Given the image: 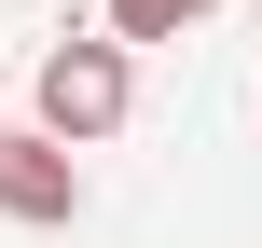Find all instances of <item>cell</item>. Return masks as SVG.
Listing matches in <instances>:
<instances>
[{"mask_svg":"<svg viewBox=\"0 0 262 248\" xmlns=\"http://www.w3.org/2000/svg\"><path fill=\"white\" fill-rule=\"evenodd\" d=\"M124 110H138V41H111V28H69V41L41 55V97H28V124H55L69 152H97V138H124Z\"/></svg>","mask_w":262,"mask_h":248,"instance_id":"obj_1","label":"cell"},{"mask_svg":"<svg viewBox=\"0 0 262 248\" xmlns=\"http://www.w3.org/2000/svg\"><path fill=\"white\" fill-rule=\"evenodd\" d=\"M221 0H97V28L111 41H180V28H207Z\"/></svg>","mask_w":262,"mask_h":248,"instance_id":"obj_3","label":"cell"},{"mask_svg":"<svg viewBox=\"0 0 262 248\" xmlns=\"http://www.w3.org/2000/svg\"><path fill=\"white\" fill-rule=\"evenodd\" d=\"M0 221H83V152L55 124H0Z\"/></svg>","mask_w":262,"mask_h":248,"instance_id":"obj_2","label":"cell"}]
</instances>
